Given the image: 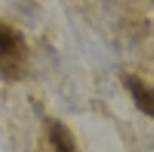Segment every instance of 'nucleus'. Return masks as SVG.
<instances>
[{"label":"nucleus","instance_id":"2","mask_svg":"<svg viewBox=\"0 0 154 152\" xmlns=\"http://www.w3.org/2000/svg\"><path fill=\"white\" fill-rule=\"evenodd\" d=\"M122 79H124V86L131 93V99L134 100V104L138 106V109H142L145 114L152 116V113H154L152 88L143 79H140L134 74H125Z\"/></svg>","mask_w":154,"mask_h":152},{"label":"nucleus","instance_id":"1","mask_svg":"<svg viewBox=\"0 0 154 152\" xmlns=\"http://www.w3.org/2000/svg\"><path fill=\"white\" fill-rule=\"evenodd\" d=\"M29 47L25 36L16 27L0 22V74L20 79L25 70Z\"/></svg>","mask_w":154,"mask_h":152},{"label":"nucleus","instance_id":"3","mask_svg":"<svg viewBox=\"0 0 154 152\" xmlns=\"http://www.w3.org/2000/svg\"><path fill=\"white\" fill-rule=\"evenodd\" d=\"M47 134L54 152H77L75 136L59 120H47Z\"/></svg>","mask_w":154,"mask_h":152}]
</instances>
